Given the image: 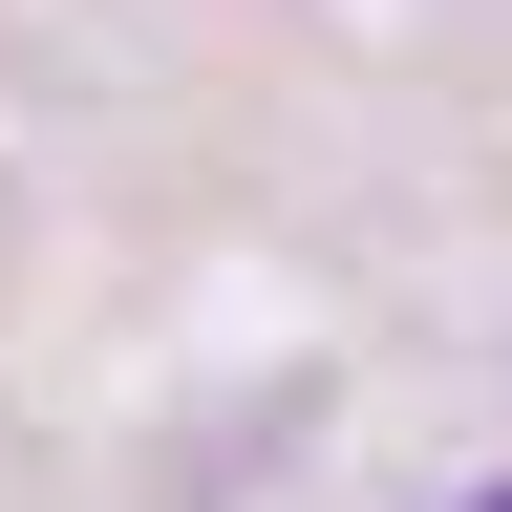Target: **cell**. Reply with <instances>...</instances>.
Returning <instances> with one entry per match:
<instances>
[{"instance_id": "obj_1", "label": "cell", "mask_w": 512, "mask_h": 512, "mask_svg": "<svg viewBox=\"0 0 512 512\" xmlns=\"http://www.w3.org/2000/svg\"><path fill=\"white\" fill-rule=\"evenodd\" d=\"M491 512H512V491H491Z\"/></svg>"}]
</instances>
